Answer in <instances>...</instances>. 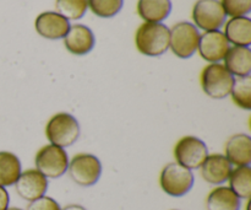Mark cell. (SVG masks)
<instances>
[{
    "label": "cell",
    "mask_w": 251,
    "mask_h": 210,
    "mask_svg": "<svg viewBox=\"0 0 251 210\" xmlns=\"http://www.w3.org/2000/svg\"><path fill=\"white\" fill-rule=\"evenodd\" d=\"M193 171L181 166L178 162L167 165L159 176L162 191L171 197H183L191 191L194 186Z\"/></svg>",
    "instance_id": "5"
},
{
    "label": "cell",
    "mask_w": 251,
    "mask_h": 210,
    "mask_svg": "<svg viewBox=\"0 0 251 210\" xmlns=\"http://www.w3.org/2000/svg\"><path fill=\"white\" fill-rule=\"evenodd\" d=\"M16 193L27 202H33L46 196L48 189V179L44 177L38 170L31 169L21 172L15 183Z\"/></svg>",
    "instance_id": "10"
},
{
    "label": "cell",
    "mask_w": 251,
    "mask_h": 210,
    "mask_svg": "<svg viewBox=\"0 0 251 210\" xmlns=\"http://www.w3.org/2000/svg\"><path fill=\"white\" fill-rule=\"evenodd\" d=\"M68 172L77 186L91 187L96 184L102 175V164L92 154H77L69 161Z\"/></svg>",
    "instance_id": "7"
},
{
    "label": "cell",
    "mask_w": 251,
    "mask_h": 210,
    "mask_svg": "<svg viewBox=\"0 0 251 210\" xmlns=\"http://www.w3.org/2000/svg\"><path fill=\"white\" fill-rule=\"evenodd\" d=\"M87 9V0H55L56 12L66 20H80Z\"/></svg>",
    "instance_id": "23"
},
{
    "label": "cell",
    "mask_w": 251,
    "mask_h": 210,
    "mask_svg": "<svg viewBox=\"0 0 251 210\" xmlns=\"http://www.w3.org/2000/svg\"><path fill=\"white\" fill-rule=\"evenodd\" d=\"M207 156V145L193 135L183 137L174 147V157L176 162L189 170L200 169Z\"/></svg>",
    "instance_id": "8"
},
{
    "label": "cell",
    "mask_w": 251,
    "mask_h": 210,
    "mask_svg": "<svg viewBox=\"0 0 251 210\" xmlns=\"http://www.w3.org/2000/svg\"><path fill=\"white\" fill-rule=\"evenodd\" d=\"M26 210H61V208L55 199L43 196L36 201L29 202Z\"/></svg>",
    "instance_id": "26"
},
{
    "label": "cell",
    "mask_w": 251,
    "mask_h": 210,
    "mask_svg": "<svg viewBox=\"0 0 251 210\" xmlns=\"http://www.w3.org/2000/svg\"><path fill=\"white\" fill-rule=\"evenodd\" d=\"M172 11L171 0H139L137 14L145 22L159 24L169 16Z\"/></svg>",
    "instance_id": "18"
},
{
    "label": "cell",
    "mask_w": 251,
    "mask_h": 210,
    "mask_svg": "<svg viewBox=\"0 0 251 210\" xmlns=\"http://www.w3.org/2000/svg\"><path fill=\"white\" fill-rule=\"evenodd\" d=\"M232 100L238 107L242 110H251V76L234 79L232 91H230Z\"/></svg>",
    "instance_id": "22"
},
{
    "label": "cell",
    "mask_w": 251,
    "mask_h": 210,
    "mask_svg": "<svg viewBox=\"0 0 251 210\" xmlns=\"http://www.w3.org/2000/svg\"><path fill=\"white\" fill-rule=\"evenodd\" d=\"M232 166L227 157L222 154L208 155L200 167V174L207 183L220 186L229 179Z\"/></svg>",
    "instance_id": "14"
},
{
    "label": "cell",
    "mask_w": 251,
    "mask_h": 210,
    "mask_svg": "<svg viewBox=\"0 0 251 210\" xmlns=\"http://www.w3.org/2000/svg\"><path fill=\"white\" fill-rule=\"evenodd\" d=\"M6 210H22V209H20V208H16V207H11V208H7Z\"/></svg>",
    "instance_id": "29"
},
{
    "label": "cell",
    "mask_w": 251,
    "mask_h": 210,
    "mask_svg": "<svg viewBox=\"0 0 251 210\" xmlns=\"http://www.w3.org/2000/svg\"><path fill=\"white\" fill-rule=\"evenodd\" d=\"M9 203H10L9 192L6 191L5 187L0 186V210H6L9 208Z\"/></svg>",
    "instance_id": "27"
},
{
    "label": "cell",
    "mask_w": 251,
    "mask_h": 210,
    "mask_svg": "<svg viewBox=\"0 0 251 210\" xmlns=\"http://www.w3.org/2000/svg\"><path fill=\"white\" fill-rule=\"evenodd\" d=\"M229 47V42L226 38L225 33L217 30L200 34L198 51L201 58L208 63H220L227 54Z\"/></svg>",
    "instance_id": "11"
},
{
    "label": "cell",
    "mask_w": 251,
    "mask_h": 210,
    "mask_svg": "<svg viewBox=\"0 0 251 210\" xmlns=\"http://www.w3.org/2000/svg\"><path fill=\"white\" fill-rule=\"evenodd\" d=\"M87 5L96 16L109 19L119 14L124 0H87Z\"/></svg>",
    "instance_id": "24"
},
{
    "label": "cell",
    "mask_w": 251,
    "mask_h": 210,
    "mask_svg": "<svg viewBox=\"0 0 251 210\" xmlns=\"http://www.w3.org/2000/svg\"><path fill=\"white\" fill-rule=\"evenodd\" d=\"M21 172V161L14 152L0 151V186H14Z\"/></svg>",
    "instance_id": "20"
},
{
    "label": "cell",
    "mask_w": 251,
    "mask_h": 210,
    "mask_svg": "<svg viewBox=\"0 0 251 210\" xmlns=\"http://www.w3.org/2000/svg\"><path fill=\"white\" fill-rule=\"evenodd\" d=\"M223 33L229 43L249 47L251 44V20L248 16L230 17L226 24Z\"/></svg>",
    "instance_id": "17"
},
{
    "label": "cell",
    "mask_w": 251,
    "mask_h": 210,
    "mask_svg": "<svg viewBox=\"0 0 251 210\" xmlns=\"http://www.w3.org/2000/svg\"><path fill=\"white\" fill-rule=\"evenodd\" d=\"M223 60H225L223 65L233 76L243 78V76L250 75L251 51L249 47H229Z\"/></svg>",
    "instance_id": "16"
},
{
    "label": "cell",
    "mask_w": 251,
    "mask_h": 210,
    "mask_svg": "<svg viewBox=\"0 0 251 210\" xmlns=\"http://www.w3.org/2000/svg\"><path fill=\"white\" fill-rule=\"evenodd\" d=\"M229 188L239 199H250L251 197V167L238 166L229 175Z\"/></svg>",
    "instance_id": "21"
},
{
    "label": "cell",
    "mask_w": 251,
    "mask_h": 210,
    "mask_svg": "<svg viewBox=\"0 0 251 210\" xmlns=\"http://www.w3.org/2000/svg\"><path fill=\"white\" fill-rule=\"evenodd\" d=\"M226 15L220 0H198L193 7V20L198 29L217 31L226 24Z\"/></svg>",
    "instance_id": "9"
},
{
    "label": "cell",
    "mask_w": 251,
    "mask_h": 210,
    "mask_svg": "<svg viewBox=\"0 0 251 210\" xmlns=\"http://www.w3.org/2000/svg\"><path fill=\"white\" fill-rule=\"evenodd\" d=\"M80 124L73 115L60 112L50 117L46 125V135L49 143L60 148H69L80 137Z\"/></svg>",
    "instance_id": "2"
},
{
    "label": "cell",
    "mask_w": 251,
    "mask_h": 210,
    "mask_svg": "<svg viewBox=\"0 0 251 210\" xmlns=\"http://www.w3.org/2000/svg\"><path fill=\"white\" fill-rule=\"evenodd\" d=\"M225 151V156L234 166H250L251 138L248 134L233 135L226 143Z\"/></svg>",
    "instance_id": "15"
},
{
    "label": "cell",
    "mask_w": 251,
    "mask_h": 210,
    "mask_svg": "<svg viewBox=\"0 0 251 210\" xmlns=\"http://www.w3.org/2000/svg\"><path fill=\"white\" fill-rule=\"evenodd\" d=\"M226 15L230 17L247 16L251 11V0H221Z\"/></svg>",
    "instance_id": "25"
},
{
    "label": "cell",
    "mask_w": 251,
    "mask_h": 210,
    "mask_svg": "<svg viewBox=\"0 0 251 210\" xmlns=\"http://www.w3.org/2000/svg\"><path fill=\"white\" fill-rule=\"evenodd\" d=\"M61 210H87L83 208L82 206H78V204H70V206H66L65 208Z\"/></svg>",
    "instance_id": "28"
},
{
    "label": "cell",
    "mask_w": 251,
    "mask_h": 210,
    "mask_svg": "<svg viewBox=\"0 0 251 210\" xmlns=\"http://www.w3.org/2000/svg\"><path fill=\"white\" fill-rule=\"evenodd\" d=\"M135 44L144 56H162L169 49V29L162 22H144L135 33Z\"/></svg>",
    "instance_id": "1"
},
{
    "label": "cell",
    "mask_w": 251,
    "mask_h": 210,
    "mask_svg": "<svg viewBox=\"0 0 251 210\" xmlns=\"http://www.w3.org/2000/svg\"><path fill=\"white\" fill-rule=\"evenodd\" d=\"M36 170L47 179H59L68 171L69 157L64 148L49 144L41 148L34 157Z\"/></svg>",
    "instance_id": "6"
},
{
    "label": "cell",
    "mask_w": 251,
    "mask_h": 210,
    "mask_svg": "<svg viewBox=\"0 0 251 210\" xmlns=\"http://www.w3.org/2000/svg\"><path fill=\"white\" fill-rule=\"evenodd\" d=\"M207 210H239L240 199L229 187H216L206 199Z\"/></svg>",
    "instance_id": "19"
},
{
    "label": "cell",
    "mask_w": 251,
    "mask_h": 210,
    "mask_svg": "<svg viewBox=\"0 0 251 210\" xmlns=\"http://www.w3.org/2000/svg\"><path fill=\"white\" fill-rule=\"evenodd\" d=\"M234 84V76L221 63H210L201 73V86L208 97L223 100L228 97Z\"/></svg>",
    "instance_id": "3"
},
{
    "label": "cell",
    "mask_w": 251,
    "mask_h": 210,
    "mask_svg": "<svg viewBox=\"0 0 251 210\" xmlns=\"http://www.w3.org/2000/svg\"><path fill=\"white\" fill-rule=\"evenodd\" d=\"M34 27L37 33L43 38L61 39L68 33L70 22L56 11H46L37 16Z\"/></svg>",
    "instance_id": "12"
},
{
    "label": "cell",
    "mask_w": 251,
    "mask_h": 210,
    "mask_svg": "<svg viewBox=\"0 0 251 210\" xmlns=\"http://www.w3.org/2000/svg\"><path fill=\"white\" fill-rule=\"evenodd\" d=\"M64 44L71 54L85 56L93 49L96 44V38L90 27L76 24L69 29L68 33L64 37Z\"/></svg>",
    "instance_id": "13"
},
{
    "label": "cell",
    "mask_w": 251,
    "mask_h": 210,
    "mask_svg": "<svg viewBox=\"0 0 251 210\" xmlns=\"http://www.w3.org/2000/svg\"><path fill=\"white\" fill-rule=\"evenodd\" d=\"M200 32L198 27L188 21L176 22L169 29V48L178 58L188 59L198 51Z\"/></svg>",
    "instance_id": "4"
}]
</instances>
